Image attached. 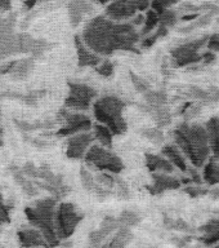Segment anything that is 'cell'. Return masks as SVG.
<instances>
[{"instance_id": "11", "label": "cell", "mask_w": 219, "mask_h": 248, "mask_svg": "<svg viewBox=\"0 0 219 248\" xmlns=\"http://www.w3.org/2000/svg\"><path fill=\"white\" fill-rule=\"evenodd\" d=\"M94 135L93 132H83L77 133L67 140V147H66V155L70 159H84L89 149L93 146L94 141Z\"/></svg>"}, {"instance_id": "4", "label": "cell", "mask_w": 219, "mask_h": 248, "mask_svg": "<svg viewBox=\"0 0 219 248\" xmlns=\"http://www.w3.org/2000/svg\"><path fill=\"white\" fill-rule=\"evenodd\" d=\"M125 102L117 96H103L93 104V112L97 122L103 124L115 136L124 135L128 131L127 120L124 118Z\"/></svg>"}, {"instance_id": "48", "label": "cell", "mask_w": 219, "mask_h": 248, "mask_svg": "<svg viewBox=\"0 0 219 248\" xmlns=\"http://www.w3.org/2000/svg\"><path fill=\"white\" fill-rule=\"evenodd\" d=\"M102 248H110V246H108V242H106V243L103 244V247Z\"/></svg>"}, {"instance_id": "18", "label": "cell", "mask_w": 219, "mask_h": 248, "mask_svg": "<svg viewBox=\"0 0 219 248\" xmlns=\"http://www.w3.org/2000/svg\"><path fill=\"white\" fill-rule=\"evenodd\" d=\"M133 236L134 235H133L131 229L120 226L115 232L111 240L108 242V246H110V248H128V246L133 240Z\"/></svg>"}, {"instance_id": "19", "label": "cell", "mask_w": 219, "mask_h": 248, "mask_svg": "<svg viewBox=\"0 0 219 248\" xmlns=\"http://www.w3.org/2000/svg\"><path fill=\"white\" fill-rule=\"evenodd\" d=\"M203 180L210 186L219 184V159L210 158L206 162L203 170Z\"/></svg>"}, {"instance_id": "41", "label": "cell", "mask_w": 219, "mask_h": 248, "mask_svg": "<svg viewBox=\"0 0 219 248\" xmlns=\"http://www.w3.org/2000/svg\"><path fill=\"white\" fill-rule=\"evenodd\" d=\"M12 7V0H0V11H9Z\"/></svg>"}, {"instance_id": "45", "label": "cell", "mask_w": 219, "mask_h": 248, "mask_svg": "<svg viewBox=\"0 0 219 248\" xmlns=\"http://www.w3.org/2000/svg\"><path fill=\"white\" fill-rule=\"evenodd\" d=\"M96 1H97V3H100V4H103V5H104V4H107V5H108V4L111 3V1H114V0H96Z\"/></svg>"}, {"instance_id": "17", "label": "cell", "mask_w": 219, "mask_h": 248, "mask_svg": "<svg viewBox=\"0 0 219 248\" xmlns=\"http://www.w3.org/2000/svg\"><path fill=\"white\" fill-rule=\"evenodd\" d=\"M89 11H90V5L88 4V0H71V3L69 4V16L71 25L73 27L77 26L81 22L85 13Z\"/></svg>"}, {"instance_id": "36", "label": "cell", "mask_w": 219, "mask_h": 248, "mask_svg": "<svg viewBox=\"0 0 219 248\" xmlns=\"http://www.w3.org/2000/svg\"><path fill=\"white\" fill-rule=\"evenodd\" d=\"M206 46L213 53H219V34L210 35L208 39V43H206Z\"/></svg>"}, {"instance_id": "13", "label": "cell", "mask_w": 219, "mask_h": 248, "mask_svg": "<svg viewBox=\"0 0 219 248\" xmlns=\"http://www.w3.org/2000/svg\"><path fill=\"white\" fill-rule=\"evenodd\" d=\"M75 46H76L79 66H81V67H97L101 62L103 61L101 56L94 53L90 48L87 46L84 40L81 39V35L75 36Z\"/></svg>"}, {"instance_id": "42", "label": "cell", "mask_w": 219, "mask_h": 248, "mask_svg": "<svg viewBox=\"0 0 219 248\" xmlns=\"http://www.w3.org/2000/svg\"><path fill=\"white\" fill-rule=\"evenodd\" d=\"M199 18V16L197 13H193V15H186L183 17H181L182 21H185V22H190V21H195V19Z\"/></svg>"}, {"instance_id": "34", "label": "cell", "mask_w": 219, "mask_h": 248, "mask_svg": "<svg viewBox=\"0 0 219 248\" xmlns=\"http://www.w3.org/2000/svg\"><path fill=\"white\" fill-rule=\"evenodd\" d=\"M203 235H208V234H213V232H219V218H212L209 220L206 224H204L199 229Z\"/></svg>"}, {"instance_id": "26", "label": "cell", "mask_w": 219, "mask_h": 248, "mask_svg": "<svg viewBox=\"0 0 219 248\" xmlns=\"http://www.w3.org/2000/svg\"><path fill=\"white\" fill-rule=\"evenodd\" d=\"M80 180H81V185L84 187L85 190H88L90 193L94 191L97 186V181H96V176H93L90 172H89L85 167H81L80 170Z\"/></svg>"}, {"instance_id": "16", "label": "cell", "mask_w": 219, "mask_h": 248, "mask_svg": "<svg viewBox=\"0 0 219 248\" xmlns=\"http://www.w3.org/2000/svg\"><path fill=\"white\" fill-rule=\"evenodd\" d=\"M161 154L173 164L177 170H179L183 173L189 172L190 167L187 166V158L185 154L182 153V150L175 145V143H168L164 145L161 149Z\"/></svg>"}, {"instance_id": "3", "label": "cell", "mask_w": 219, "mask_h": 248, "mask_svg": "<svg viewBox=\"0 0 219 248\" xmlns=\"http://www.w3.org/2000/svg\"><path fill=\"white\" fill-rule=\"evenodd\" d=\"M57 202L52 198L40 199L35 202L34 205L26 207L27 220L30 224L42 232L49 247H56L59 243V238L57 234L56 218H57Z\"/></svg>"}, {"instance_id": "7", "label": "cell", "mask_w": 219, "mask_h": 248, "mask_svg": "<svg viewBox=\"0 0 219 248\" xmlns=\"http://www.w3.org/2000/svg\"><path fill=\"white\" fill-rule=\"evenodd\" d=\"M151 8L150 0H114L106 7V17L115 22H124Z\"/></svg>"}, {"instance_id": "32", "label": "cell", "mask_w": 219, "mask_h": 248, "mask_svg": "<svg viewBox=\"0 0 219 248\" xmlns=\"http://www.w3.org/2000/svg\"><path fill=\"white\" fill-rule=\"evenodd\" d=\"M96 70H97V73L100 74L101 77L110 78L112 74H114L115 65H114L111 61H108V60H103V61L101 62L100 65L97 66Z\"/></svg>"}, {"instance_id": "15", "label": "cell", "mask_w": 219, "mask_h": 248, "mask_svg": "<svg viewBox=\"0 0 219 248\" xmlns=\"http://www.w3.org/2000/svg\"><path fill=\"white\" fill-rule=\"evenodd\" d=\"M18 240L21 246L25 248H32V247H49L46 243L45 238L42 234L40 230L32 228H25L19 230Z\"/></svg>"}, {"instance_id": "9", "label": "cell", "mask_w": 219, "mask_h": 248, "mask_svg": "<svg viewBox=\"0 0 219 248\" xmlns=\"http://www.w3.org/2000/svg\"><path fill=\"white\" fill-rule=\"evenodd\" d=\"M97 97V91L84 83H70L69 94L65 100V106L75 111H87L92 108Z\"/></svg>"}, {"instance_id": "30", "label": "cell", "mask_w": 219, "mask_h": 248, "mask_svg": "<svg viewBox=\"0 0 219 248\" xmlns=\"http://www.w3.org/2000/svg\"><path fill=\"white\" fill-rule=\"evenodd\" d=\"M155 112V120L158 123V128L165 127V125H169L170 122H172V116H170L169 111L162 108H154Z\"/></svg>"}, {"instance_id": "12", "label": "cell", "mask_w": 219, "mask_h": 248, "mask_svg": "<svg viewBox=\"0 0 219 248\" xmlns=\"http://www.w3.org/2000/svg\"><path fill=\"white\" fill-rule=\"evenodd\" d=\"M182 186L181 180L174 177L168 173H154L152 174V184L147 189L152 195H159V194L170 191V190L179 189Z\"/></svg>"}, {"instance_id": "21", "label": "cell", "mask_w": 219, "mask_h": 248, "mask_svg": "<svg viewBox=\"0 0 219 248\" xmlns=\"http://www.w3.org/2000/svg\"><path fill=\"white\" fill-rule=\"evenodd\" d=\"M160 26V15L156 13L152 9H148L146 12V19L143 23L142 30H141V38H146L147 35L152 34L154 31H156Z\"/></svg>"}, {"instance_id": "35", "label": "cell", "mask_w": 219, "mask_h": 248, "mask_svg": "<svg viewBox=\"0 0 219 248\" xmlns=\"http://www.w3.org/2000/svg\"><path fill=\"white\" fill-rule=\"evenodd\" d=\"M185 191L187 194H190L192 198L196 197H204L205 194H208V189H205L201 185H193L190 186V187H186Z\"/></svg>"}, {"instance_id": "50", "label": "cell", "mask_w": 219, "mask_h": 248, "mask_svg": "<svg viewBox=\"0 0 219 248\" xmlns=\"http://www.w3.org/2000/svg\"><path fill=\"white\" fill-rule=\"evenodd\" d=\"M0 225H1V222H0Z\"/></svg>"}, {"instance_id": "14", "label": "cell", "mask_w": 219, "mask_h": 248, "mask_svg": "<svg viewBox=\"0 0 219 248\" xmlns=\"http://www.w3.org/2000/svg\"><path fill=\"white\" fill-rule=\"evenodd\" d=\"M145 164L152 173H168L172 174L175 170V167L162 154L147 153L145 155Z\"/></svg>"}, {"instance_id": "5", "label": "cell", "mask_w": 219, "mask_h": 248, "mask_svg": "<svg viewBox=\"0 0 219 248\" xmlns=\"http://www.w3.org/2000/svg\"><path fill=\"white\" fill-rule=\"evenodd\" d=\"M85 164L98 172H108L112 174L121 173L125 168L119 155L111 151V149L102 145H93L84 158Z\"/></svg>"}, {"instance_id": "10", "label": "cell", "mask_w": 219, "mask_h": 248, "mask_svg": "<svg viewBox=\"0 0 219 248\" xmlns=\"http://www.w3.org/2000/svg\"><path fill=\"white\" fill-rule=\"evenodd\" d=\"M93 129L92 120L89 119L85 114L80 112H65L63 114V125L57 132L61 137H71L77 133L90 132Z\"/></svg>"}, {"instance_id": "37", "label": "cell", "mask_w": 219, "mask_h": 248, "mask_svg": "<svg viewBox=\"0 0 219 248\" xmlns=\"http://www.w3.org/2000/svg\"><path fill=\"white\" fill-rule=\"evenodd\" d=\"M201 242L208 246V247H212V246H216L219 244V232H213V234H208V235L201 236Z\"/></svg>"}, {"instance_id": "8", "label": "cell", "mask_w": 219, "mask_h": 248, "mask_svg": "<svg viewBox=\"0 0 219 248\" xmlns=\"http://www.w3.org/2000/svg\"><path fill=\"white\" fill-rule=\"evenodd\" d=\"M209 36H203L201 39L185 43L172 49V60L175 67H186V66L197 65L203 62V54L199 50L208 43Z\"/></svg>"}, {"instance_id": "28", "label": "cell", "mask_w": 219, "mask_h": 248, "mask_svg": "<svg viewBox=\"0 0 219 248\" xmlns=\"http://www.w3.org/2000/svg\"><path fill=\"white\" fill-rule=\"evenodd\" d=\"M142 136L145 139H147L151 142L156 143V145H160V143H164V133L160 128H147V129H143Z\"/></svg>"}, {"instance_id": "22", "label": "cell", "mask_w": 219, "mask_h": 248, "mask_svg": "<svg viewBox=\"0 0 219 248\" xmlns=\"http://www.w3.org/2000/svg\"><path fill=\"white\" fill-rule=\"evenodd\" d=\"M117 220L120 222V226L131 229L139 225L142 217L139 216L137 212H134V211H123V212L120 213V216L117 217Z\"/></svg>"}, {"instance_id": "23", "label": "cell", "mask_w": 219, "mask_h": 248, "mask_svg": "<svg viewBox=\"0 0 219 248\" xmlns=\"http://www.w3.org/2000/svg\"><path fill=\"white\" fill-rule=\"evenodd\" d=\"M145 98H146L147 104L152 108H162L166 104L168 96H166V93L161 92V91H148L145 94Z\"/></svg>"}, {"instance_id": "20", "label": "cell", "mask_w": 219, "mask_h": 248, "mask_svg": "<svg viewBox=\"0 0 219 248\" xmlns=\"http://www.w3.org/2000/svg\"><path fill=\"white\" fill-rule=\"evenodd\" d=\"M93 135H94V139L100 142V145L107 147V149H111L112 147V141H114V133L108 127L103 125V124L97 123L93 124Z\"/></svg>"}, {"instance_id": "25", "label": "cell", "mask_w": 219, "mask_h": 248, "mask_svg": "<svg viewBox=\"0 0 219 248\" xmlns=\"http://www.w3.org/2000/svg\"><path fill=\"white\" fill-rule=\"evenodd\" d=\"M168 32H169V30H168V29L159 26L158 30L154 31L152 34L147 35L146 38L143 39L142 43H141V46H142V48H151V46H154L155 43L158 42L159 39H161V38H164V36H166V35H168Z\"/></svg>"}, {"instance_id": "40", "label": "cell", "mask_w": 219, "mask_h": 248, "mask_svg": "<svg viewBox=\"0 0 219 248\" xmlns=\"http://www.w3.org/2000/svg\"><path fill=\"white\" fill-rule=\"evenodd\" d=\"M145 19H146V15H143V13H138V15L135 16V17H133L131 21V23L133 25L134 27L139 26V25H142L145 23Z\"/></svg>"}, {"instance_id": "29", "label": "cell", "mask_w": 219, "mask_h": 248, "mask_svg": "<svg viewBox=\"0 0 219 248\" xmlns=\"http://www.w3.org/2000/svg\"><path fill=\"white\" fill-rule=\"evenodd\" d=\"M116 180L115 174L108 173V172H98L96 174V181L98 185L107 187V189H114L116 186Z\"/></svg>"}, {"instance_id": "33", "label": "cell", "mask_w": 219, "mask_h": 248, "mask_svg": "<svg viewBox=\"0 0 219 248\" xmlns=\"http://www.w3.org/2000/svg\"><path fill=\"white\" fill-rule=\"evenodd\" d=\"M131 81H133V85H134V88L141 93H145L146 94L150 89V84H148V81L145 80L143 78L138 77V75H134L133 73H131Z\"/></svg>"}, {"instance_id": "24", "label": "cell", "mask_w": 219, "mask_h": 248, "mask_svg": "<svg viewBox=\"0 0 219 248\" xmlns=\"http://www.w3.org/2000/svg\"><path fill=\"white\" fill-rule=\"evenodd\" d=\"M205 128L209 135V140H210V147L213 145L219 142V118L218 116H213L205 123Z\"/></svg>"}, {"instance_id": "38", "label": "cell", "mask_w": 219, "mask_h": 248, "mask_svg": "<svg viewBox=\"0 0 219 248\" xmlns=\"http://www.w3.org/2000/svg\"><path fill=\"white\" fill-rule=\"evenodd\" d=\"M116 194L119 195L120 198H129L131 193H129V189H128L127 184H124L121 180H116Z\"/></svg>"}, {"instance_id": "1", "label": "cell", "mask_w": 219, "mask_h": 248, "mask_svg": "<svg viewBox=\"0 0 219 248\" xmlns=\"http://www.w3.org/2000/svg\"><path fill=\"white\" fill-rule=\"evenodd\" d=\"M81 39L94 53L103 57L116 50L137 52L141 34L131 22H115L104 16H98L87 23Z\"/></svg>"}, {"instance_id": "31", "label": "cell", "mask_w": 219, "mask_h": 248, "mask_svg": "<svg viewBox=\"0 0 219 248\" xmlns=\"http://www.w3.org/2000/svg\"><path fill=\"white\" fill-rule=\"evenodd\" d=\"M179 0H151V9L159 13V15H161L162 12L170 9Z\"/></svg>"}, {"instance_id": "49", "label": "cell", "mask_w": 219, "mask_h": 248, "mask_svg": "<svg viewBox=\"0 0 219 248\" xmlns=\"http://www.w3.org/2000/svg\"><path fill=\"white\" fill-rule=\"evenodd\" d=\"M209 248H219V244H216V246H212V247Z\"/></svg>"}, {"instance_id": "46", "label": "cell", "mask_w": 219, "mask_h": 248, "mask_svg": "<svg viewBox=\"0 0 219 248\" xmlns=\"http://www.w3.org/2000/svg\"><path fill=\"white\" fill-rule=\"evenodd\" d=\"M1 133H3V131L0 129V146L3 145V139H1Z\"/></svg>"}, {"instance_id": "43", "label": "cell", "mask_w": 219, "mask_h": 248, "mask_svg": "<svg viewBox=\"0 0 219 248\" xmlns=\"http://www.w3.org/2000/svg\"><path fill=\"white\" fill-rule=\"evenodd\" d=\"M212 158L219 159V142L212 146Z\"/></svg>"}, {"instance_id": "44", "label": "cell", "mask_w": 219, "mask_h": 248, "mask_svg": "<svg viewBox=\"0 0 219 248\" xmlns=\"http://www.w3.org/2000/svg\"><path fill=\"white\" fill-rule=\"evenodd\" d=\"M38 3L39 0H25V7H26L27 9H31V8H34Z\"/></svg>"}, {"instance_id": "2", "label": "cell", "mask_w": 219, "mask_h": 248, "mask_svg": "<svg viewBox=\"0 0 219 248\" xmlns=\"http://www.w3.org/2000/svg\"><path fill=\"white\" fill-rule=\"evenodd\" d=\"M174 142L195 168H201L212 158L210 140L205 125L179 124L173 131Z\"/></svg>"}, {"instance_id": "39", "label": "cell", "mask_w": 219, "mask_h": 248, "mask_svg": "<svg viewBox=\"0 0 219 248\" xmlns=\"http://www.w3.org/2000/svg\"><path fill=\"white\" fill-rule=\"evenodd\" d=\"M9 211L8 208L4 205H0V222L3 224V222H9Z\"/></svg>"}, {"instance_id": "47", "label": "cell", "mask_w": 219, "mask_h": 248, "mask_svg": "<svg viewBox=\"0 0 219 248\" xmlns=\"http://www.w3.org/2000/svg\"><path fill=\"white\" fill-rule=\"evenodd\" d=\"M0 205H4V202H3V195L0 193Z\"/></svg>"}, {"instance_id": "6", "label": "cell", "mask_w": 219, "mask_h": 248, "mask_svg": "<svg viewBox=\"0 0 219 248\" xmlns=\"http://www.w3.org/2000/svg\"><path fill=\"white\" fill-rule=\"evenodd\" d=\"M84 218V215L79 211L76 205L69 202L61 203L57 208V234L59 240H65L76 232L77 226Z\"/></svg>"}, {"instance_id": "27", "label": "cell", "mask_w": 219, "mask_h": 248, "mask_svg": "<svg viewBox=\"0 0 219 248\" xmlns=\"http://www.w3.org/2000/svg\"><path fill=\"white\" fill-rule=\"evenodd\" d=\"M178 22V12L173 9H168V11L162 12L160 15V26L165 27L169 30L170 27L175 26Z\"/></svg>"}]
</instances>
